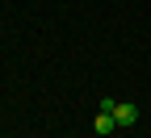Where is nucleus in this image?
<instances>
[{
	"label": "nucleus",
	"mask_w": 151,
	"mask_h": 138,
	"mask_svg": "<svg viewBox=\"0 0 151 138\" xmlns=\"http://www.w3.org/2000/svg\"><path fill=\"white\" fill-rule=\"evenodd\" d=\"M109 113H113V122H118V126H134V122H139V109L130 105V101H113Z\"/></svg>",
	"instance_id": "nucleus-1"
},
{
	"label": "nucleus",
	"mask_w": 151,
	"mask_h": 138,
	"mask_svg": "<svg viewBox=\"0 0 151 138\" xmlns=\"http://www.w3.org/2000/svg\"><path fill=\"white\" fill-rule=\"evenodd\" d=\"M92 130H97V134H113V130H118V122H113V113H97V122H92Z\"/></svg>",
	"instance_id": "nucleus-2"
},
{
	"label": "nucleus",
	"mask_w": 151,
	"mask_h": 138,
	"mask_svg": "<svg viewBox=\"0 0 151 138\" xmlns=\"http://www.w3.org/2000/svg\"><path fill=\"white\" fill-rule=\"evenodd\" d=\"M59 138H67V134H59Z\"/></svg>",
	"instance_id": "nucleus-3"
}]
</instances>
